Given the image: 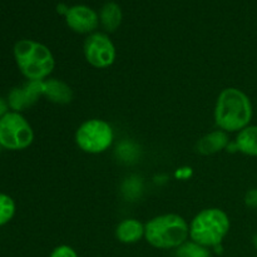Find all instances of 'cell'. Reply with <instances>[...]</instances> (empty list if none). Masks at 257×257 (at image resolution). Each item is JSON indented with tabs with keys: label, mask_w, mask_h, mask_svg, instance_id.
I'll return each mask as SVG.
<instances>
[{
	"label": "cell",
	"mask_w": 257,
	"mask_h": 257,
	"mask_svg": "<svg viewBox=\"0 0 257 257\" xmlns=\"http://www.w3.org/2000/svg\"><path fill=\"white\" fill-rule=\"evenodd\" d=\"M227 213L220 208H206L195 216L190 225L191 241L205 247H215L230 231Z\"/></svg>",
	"instance_id": "277c9868"
},
{
	"label": "cell",
	"mask_w": 257,
	"mask_h": 257,
	"mask_svg": "<svg viewBox=\"0 0 257 257\" xmlns=\"http://www.w3.org/2000/svg\"><path fill=\"white\" fill-rule=\"evenodd\" d=\"M175 257H211V252L208 247L198 245L193 241H186L176 248Z\"/></svg>",
	"instance_id": "9a60e30c"
},
{
	"label": "cell",
	"mask_w": 257,
	"mask_h": 257,
	"mask_svg": "<svg viewBox=\"0 0 257 257\" xmlns=\"http://www.w3.org/2000/svg\"><path fill=\"white\" fill-rule=\"evenodd\" d=\"M14 58L20 73L28 80L43 82L52 74L55 60L47 45L32 39L18 40Z\"/></svg>",
	"instance_id": "7a4b0ae2"
},
{
	"label": "cell",
	"mask_w": 257,
	"mask_h": 257,
	"mask_svg": "<svg viewBox=\"0 0 257 257\" xmlns=\"http://www.w3.org/2000/svg\"><path fill=\"white\" fill-rule=\"evenodd\" d=\"M233 148L246 156L257 157V125H247L240 131Z\"/></svg>",
	"instance_id": "4fadbf2b"
},
{
	"label": "cell",
	"mask_w": 257,
	"mask_h": 257,
	"mask_svg": "<svg viewBox=\"0 0 257 257\" xmlns=\"http://www.w3.org/2000/svg\"><path fill=\"white\" fill-rule=\"evenodd\" d=\"M84 57L92 67L104 69L114 63L117 52L112 40L107 34L94 32L87 37L83 47Z\"/></svg>",
	"instance_id": "52a82bcc"
},
{
	"label": "cell",
	"mask_w": 257,
	"mask_h": 257,
	"mask_svg": "<svg viewBox=\"0 0 257 257\" xmlns=\"http://www.w3.org/2000/svg\"><path fill=\"white\" fill-rule=\"evenodd\" d=\"M137 147H135V145L131 142H122L117 147V156L123 162H133L137 158Z\"/></svg>",
	"instance_id": "ac0fdd59"
},
{
	"label": "cell",
	"mask_w": 257,
	"mask_h": 257,
	"mask_svg": "<svg viewBox=\"0 0 257 257\" xmlns=\"http://www.w3.org/2000/svg\"><path fill=\"white\" fill-rule=\"evenodd\" d=\"M252 242H253V246H255V248H256V250H257V235L253 236V240H252Z\"/></svg>",
	"instance_id": "603a6c76"
},
{
	"label": "cell",
	"mask_w": 257,
	"mask_h": 257,
	"mask_svg": "<svg viewBox=\"0 0 257 257\" xmlns=\"http://www.w3.org/2000/svg\"><path fill=\"white\" fill-rule=\"evenodd\" d=\"M228 147V136L225 131H213L203 136L197 143V152L203 156H211Z\"/></svg>",
	"instance_id": "8fae6325"
},
{
	"label": "cell",
	"mask_w": 257,
	"mask_h": 257,
	"mask_svg": "<svg viewBox=\"0 0 257 257\" xmlns=\"http://www.w3.org/2000/svg\"><path fill=\"white\" fill-rule=\"evenodd\" d=\"M43 95V82L28 80L22 87L13 88L8 95V104L13 112H23L32 107Z\"/></svg>",
	"instance_id": "9c48e42d"
},
{
	"label": "cell",
	"mask_w": 257,
	"mask_h": 257,
	"mask_svg": "<svg viewBox=\"0 0 257 257\" xmlns=\"http://www.w3.org/2000/svg\"><path fill=\"white\" fill-rule=\"evenodd\" d=\"M9 104H8V100L3 99L2 97H0V118L4 117L5 114H7L8 112H9Z\"/></svg>",
	"instance_id": "44dd1931"
},
{
	"label": "cell",
	"mask_w": 257,
	"mask_h": 257,
	"mask_svg": "<svg viewBox=\"0 0 257 257\" xmlns=\"http://www.w3.org/2000/svg\"><path fill=\"white\" fill-rule=\"evenodd\" d=\"M57 9H58V12H59V13H62V14H64V15H65V13L68 12V9H69V8H68V7H65L64 4H60V5H58V8H57Z\"/></svg>",
	"instance_id": "7402d4cb"
},
{
	"label": "cell",
	"mask_w": 257,
	"mask_h": 257,
	"mask_svg": "<svg viewBox=\"0 0 257 257\" xmlns=\"http://www.w3.org/2000/svg\"><path fill=\"white\" fill-rule=\"evenodd\" d=\"M245 205L250 208H257V188H252L246 192Z\"/></svg>",
	"instance_id": "ffe728a7"
},
{
	"label": "cell",
	"mask_w": 257,
	"mask_h": 257,
	"mask_svg": "<svg viewBox=\"0 0 257 257\" xmlns=\"http://www.w3.org/2000/svg\"><path fill=\"white\" fill-rule=\"evenodd\" d=\"M143 190L142 181L140 177L136 176H131V177L125 178V181L122 185V192L123 196L127 198L128 201H136L141 196Z\"/></svg>",
	"instance_id": "e0dca14e"
},
{
	"label": "cell",
	"mask_w": 257,
	"mask_h": 257,
	"mask_svg": "<svg viewBox=\"0 0 257 257\" xmlns=\"http://www.w3.org/2000/svg\"><path fill=\"white\" fill-rule=\"evenodd\" d=\"M190 236V226L183 217L166 213L153 217L145 225V238L151 246L161 250L180 247Z\"/></svg>",
	"instance_id": "3957f363"
},
{
	"label": "cell",
	"mask_w": 257,
	"mask_h": 257,
	"mask_svg": "<svg viewBox=\"0 0 257 257\" xmlns=\"http://www.w3.org/2000/svg\"><path fill=\"white\" fill-rule=\"evenodd\" d=\"M68 27L79 34H92L99 25V15L87 5H74L65 13Z\"/></svg>",
	"instance_id": "ba28073f"
},
{
	"label": "cell",
	"mask_w": 257,
	"mask_h": 257,
	"mask_svg": "<svg viewBox=\"0 0 257 257\" xmlns=\"http://www.w3.org/2000/svg\"><path fill=\"white\" fill-rule=\"evenodd\" d=\"M17 211L14 200L7 193L0 192V227L13 220Z\"/></svg>",
	"instance_id": "2e32d148"
},
{
	"label": "cell",
	"mask_w": 257,
	"mask_h": 257,
	"mask_svg": "<svg viewBox=\"0 0 257 257\" xmlns=\"http://www.w3.org/2000/svg\"><path fill=\"white\" fill-rule=\"evenodd\" d=\"M0 148H3V147H2V146H0Z\"/></svg>",
	"instance_id": "cb8c5ba5"
},
{
	"label": "cell",
	"mask_w": 257,
	"mask_h": 257,
	"mask_svg": "<svg viewBox=\"0 0 257 257\" xmlns=\"http://www.w3.org/2000/svg\"><path fill=\"white\" fill-rule=\"evenodd\" d=\"M34 141V131L24 115L8 112L0 118V146L9 151H23Z\"/></svg>",
	"instance_id": "8992f818"
},
{
	"label": "cell",
	"mask_w": 257,
	"mask_h": 257,
	"mask_svg": "<svg viewBox=\"0 0 257 257\" xmlns=\"http://www.w3.org/2000/svg\"><path fill=\"white\" fill-rule=\"evenodd\" d=\"M43 95L57 104H68L73 99V92L69 85L55 78L43 80Z\"/></svg>",
	"instance_id": "30bf717a"
},
{
	"label": "cell",
	"mask_w": 257,
	"mask_h": 257,
	"mask_svg": "<svg viewBox=\"0 0 257 257\" xmlns=\"http://www.w3.org/2000/svg\"><path fill=\"white\" fill-rule=\"evenodd\" d=\"M114 133L108 122L103 119H88L78 127L75 132V143L78 147L89 155L103 153L112 146Z\"/></svg>",
	"instance_id": "5b68a950"
},
{
	"label": "cell",
	"mask_w": 257,
	"mask_h": 257,
	"mask_svg": "<svg viewBox=\"0 0 257 257\" xmlns=\"http://www.w3.org/2000/svg\"><path fill=\"white\" fill-rule=\"evenodd\" d=\"M252 104L246 93L237 88H226L218 94L215 105V122L221 131L240 132L250 125Z\"/></svg>",
	"instance_id": "6da1fadb"
},
{
	"label": "cell",
	"mask_w": 257,
	"mask_h": 257,
	"mask_svg": "<svg viewBox=\"0 0 257 257\" xmlns=\"http://www.w3.org/2000/svg\"><path fill=\"white\" fill-rule=\"evenodd\" d=\"M49 257H78L74 248L68 245H60L52 251Z\"/></svg>",
	"instance_id": "d6986e66"
},
{
	"label": "cell",
	"mask_w": 257,
	"mask_h": 257,
	"mask_svg": "<svg viewBox=\"0 0 257 257\" xmlns=\"http://www.w3.org/2000/svg\"><path fill=\"white\" fill-rule=\"evenodd\" d=\"M115 237L123 243H136L145 237V225L136 218H125L115 228Z\"/></svg>",
	"instance_id": "7c38bea8"
},
{
	"label": "cell",
	"mask_w": 257,
	"mask_h": 257,
	"mask_svg": "<svg viewBox=\"0 0 257 257\" xmlns=\"http://www.w3.org/2000/svg\"><path fill=\"white\" fill-rule=\"evenodd\" d=\"M122 9L114 2L105 3L99 13V23L105 32L113 33L119 28L122 23Z\"/></svg>",
	"instance_id": "5bb4252c"
}]
</instances>
